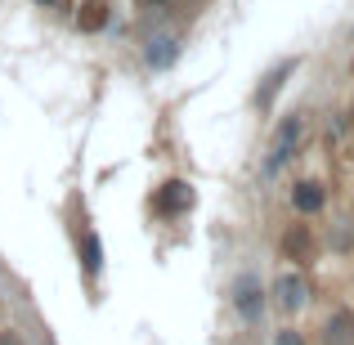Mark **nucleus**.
I'll return each mask as SVG.
<instances>
[{"label":"nucleus","instance_id":"nucleus-8","mask_svg":"<svg viewBox=\"0 0 354 345\" xmlns=\"http://www.w3.org/2000/svg\"><path fill=\"white\" fill-rule=\"evenodd\" d=\"M104 23H108V9H104V5H86L81 27H86V32H95V27H104Z\"/></svg>","mask_w":354,"mask_h":345},{"label":"nucleus","instance_id":"nucleus-5","mask_svg":"<svg viewBox=\"0 0 354 345\" xmlns=\"http://www.w3.org/2000/svg\"><path fill=\"white\" fill-rule=\"evenodd\" d=\"M278 301H283L287 310H301L305 305V278H296V274L278 278Z\"/></svg>","mask_w":354,"mask_h":345},{"label":"nucleus","instance_id":"nucleus-7","mask_svg":"<svg viewBox=\"0 0 354 345\" xmlns=\"http://www.w3.org/2000/svg\"><path fill=\"white\" fill-rule=\"evenodd\" d=\"M81 265H86V274H99V265H104V247H99V238H86L81 242Z\"/></svg>","mask_w":354,"mask_h":345},{"label":"nucleus","instance_id":"nucleus-3","mask_svg":"<svg viewBox=\"0 0 354 345\" xmlns=\"http://www.w3.org/2000/svg\"><path fill=\"white\" fill-rule=\"evenodd\" d=\"M296 135H301V117H287V121H283V130H278V139H274V153H269V171H278V166L292 157Z\"/></svg>","mask_w":354,"mask_h":345},{"label":"nucleus","instance_id":"nucleus-13","mask_svg":"<svg viewBox=\"0 0 354 345\" xmlns=\"http://www.w3.org/2000/svg\"><path fill=\"white\" fill-rule=\"evenodd\" d=\"M41 5H50V0H41Z\"/></svg>","mask_w":354,"mask_h":345},{"label":"nucleus","instance_id":"nucleus-11","mask_svg":"<svg viewBox=\"0 0 354 345\" xmlns=\"http://www.w3.org/2000/svg\"><path fill=\"white\" fill-rule=\"evenodd\" d=\"M0 345H18V341H14V337H0Z\"/></svg>","mask_w":354,"mask_h":345},{"label":"nucleus","instance_id":"nucleus-6","mask_svg":"<svg viewBox=\"0 0 354 345\" xmlns=\"http://www.w3.org/2000/svg\"><path fill=\"white\" fill-rule=\"evenodd\" d=\"M238 310L247 314V319H256V314H260V292H256V283H251V278L238 287Z\"/></svg>","mask_w":354,"mask_h":345},{"label":"nucleus","instance_id":"nucleus-1","mask_svg":"<svg viewBox=\"0 0 354 345\" xmlns=\"http://www.w3.org/2000/svg\"><path fill=\"white\" fill-rule=\"evenodd\" d=\"M189 207H193V193H189L184 180L162 184V193H157V211H162V216H180V211H189Z\"/></svg>","mask_w":354,"mask_h":345},{"label":"nucleus","instance_id":"nucleus-10","mask_svg":"<svg viewBox=\"0 0 354 345\" xmlns=\"http://www.w3.org/2000/svg\"><path fill=\"white\" fill-rule=\"evenodd\" d=\"M274 345H301V337H296V332H278Z\"/></svg>","mask_w":354,"mask_h":345},{"label":"nucleus","instance_id":"nucleus-9","mask_svg":"<svg viewBox=\"0 0 354 345\" xmlns=\"http://www.w3.org/2000/svg\"><path fill=\"white\" fill-rule=\"evenodd\" d=\"M166 45L171 41H153V63H166Z\"/></svg>","mask_w":354,"mask_h":345},{"label":"nucleus","instance_id":"nucleus-4","mask_svg":"<svg viewBox=\"0 0 354 345\" xmlns=\"http://www.w3.org/2000/svg\"><path fill=\"white\" fill-rule=\"evenodd\" d=\"M283 251H287V260H310V256H314V238H310V229H305V225L287 229V233H283Z\"/></svg>","mask_w":354,"mask_h":345},{"label":"nucleus","instance_id":"nucleus-2","mask_svg":"<svg viewBox=\"0 0 354 345\" xmlns=\"http://www.w3.org/2000/svg\"><path fill=\"white\" fill-rule=\"evenodd\" d=\"M323 202H328V193H323L319 180H301L292 189V207L301 211V216H314V211H323Z\"/></svg>","mask_w":354,"mask_h":345},{"label":"nucleus","instance_id":"nucleus-12","mask_svg":"<svg viewBox=\"0 0 354 345\" xmlns=\"http://www.w3.org/2000/svg\"><path fill=\"white\" fill-rule=\"evenodd\" d=\"M148 5H162V0H148Z\"/></svg>","mask_w":354,"mask_h":345}]
</instances>
